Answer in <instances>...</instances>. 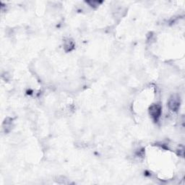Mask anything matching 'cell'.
<instances>
[{"label": "cell", "mask_w": 185, "mask_h": 185, "mask_svg": "<svg viewBox=\"0 0 185 185\" xmlns=\"http://www.w3.org/2000/svg\"><path fill=\"white\" fill-rule=\"evenodd\" d=\"M180 105H181V98L180 96L177 94L172 95L171 96L168 102V106H169V109L171 111L176 112L180 108Z\"/></svg>", "instance_id": "obj_1"}, {"label": "cell", "mask_w": 185, "mask_h": 185, "mask_svg": "<svg viewBox=\"0 0 185 185\" xmlns=\"http://www.w3.org/2000/svg\"><path fill=\"white\" fill-rule=\"evenodd\" d=\"M161 112H162V107L160 104H154L149 108V114L156 121H157L161 117Z\"/></svg>", "instance_id": "obj_2"}, {"label": "cell", "mask_w": 185, "mask_h": 185, "mask_svg": "<svg viewBox=\"0 0 185 185\" xmlns=\"http://www.w3.org/2000/svg\"><path fill=\"white\" fill-rule=\"evenodd\" d=\"M3 129L5 132H8L10 131L11 127H12V119L11 118H7L4 120V123H3Z\"/></svg>", "instance_id": "obj_3"}, {"label": "cell", "mask_w": 185, "mask_h": 185, "mask_svg": "<svg viewBox=\"0 0 185 185\" xmlns=\"http://www.w3.org/2000/svg\"><path fill=\"white\" fill-rule=\"evenodd\" d=\"M74 43L72 41L68 39L64 41V50L66 51H70L71 50L74 49Z\"/></svg>", "instance_id": "obj_4"}, {"label": "cell", "mask_w": 185, "mask_h": 185, "mask_svg": "<svg viewBox=\"0 0 185 185\" xmlns=\"http://www.w3.org/2000/svg\"><path fill=\"white\" fill-rule=\"evenodd\" d=\"M86 3L89 4L91 7H97L100 4L102 3V1H86Z\"/></svg>", "instance_id": "obj_5"}]
</instances>
